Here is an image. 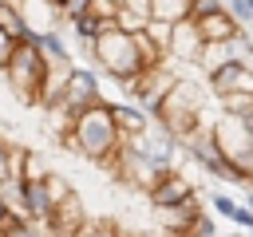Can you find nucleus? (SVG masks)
Segmentation results:
<instances>
[{"mask_svg": "<svg viewBox=\"0 0 253 237\" xmlns=\"http://www.w3.org/2000/svg\"><path fill=\"white\" fill-rule=\"evenodd\" d=\"M59 142H63L67 150L99 162V166L111 162V158L119 154V146H123V134H119V126H115V115H111V103L103 99V103L79 111V115L71 118V130H67Z\"/></svg>", "mask_w": 253, "mask_h": 237, "instance_id": "nucleus-1", "label": "nucleus"}, {"mask_svg": "<svg viewBox=\"0 0 253 237\" xmlns=\"http://www.w3.org/2000/svg\"><path fill=\"white\" fill-rule=\"evenodd\" d=\"M154 122L162 126V130H170L178 142H186V138H194L206 122H202V91L194 87V83H186V79H178L170 91H166V99H162V107L154 111Z\"/></svg>", "mask_w": 253, "mask_h": 237, "instance_id": "nucleus-2", "label": "nucleus"}, {"mask_svg": "<svg viewBox=\"0 0 253 237\" xmlns=\"http://www.w3.org/2000/svg\"><path fill=\"white\" fill-rule=\"evenodd\" d=\"M87 55H91L111 79H119V83H126V79H134V75L146 71V67H142V55H138V40L126 36V32H119V28L107 32V36H99Z\"/></svg>", "mask_w": 253, "mask_h": 237, "instance_id": "nucleus-3", "label": "nucleus"}, {"mask_svg": "<svg viewBox=\"0 0 253 237\" xmlns=\"http://www.w3.org/2000/svg\"><path fill=\"white\" fill-rule=\"evenodd\" d=\"M43 71H47V63H43L40 47H24V43H16V47H12V55H8L4 79H8V87H12L24 103H36L40 83H43Z\"/></svg>", "mask_w": 253, "mask_h": 237, "instance_id": "nucleus-4", "label": "nucleus"}, {"mask_svg": "<svg viewBox=\"0 0 253 237\" xmlns=\"http://www.w3.org/2000/svg\"><path fill=\"white\" fill-rule=\"evenodd\" d=\"M71 190L59 182V178H43V182H20V217H28V221H43L47 225V217H51V209H55V201L59 198H67Z\"/></svg>", "mask_w": 253, "mask_h": 237, "instance_id": "nucleus-5", "label": "nucleus"}, {"mask_svg": "<svg viewBox=\"0 0 253 237\" xmlns=\"http://www.w3.org/2000/svg\"><path fill=\"white\" fill-rule=\"evenodd\" d=\"M95 103H103V95H99V75H95L91 67H71L63 103H59L55 111L67 115V118H75L79 111H87V107H95Z\"/></svg>", "mask_w": 253, "mask_h": 237, "instance_id": "nucleus-6", "label": "nucleus"}, {"mask_svg": "<svg viewBox=\"0 0 253 237\" xmlns=\"http://www.w3.org/2000/svg\"><path fill=\"white\" fill-rule=\"evenodd\" d=\"M150 205L154 209H170V205H178V201H186V198H194V182L186 178V174H178V170H170V174H158L154 182H150Z\"/></svg>", "mask_w": 253, "mask_h": 237, "instance_id": "nucleus-7", "label": "nucleus"}, {"mask_svg": "<svg viewBox=\"0 0 253 237\" xmlns=\"http://www.w3.org/2000/svg\"><path fill=\"white\" fill-rule=\"evenodd\" d=\"M206 79H210V95H213V99H225V95H253V71L241 67L237 59L225 63V67H217V71L206 75Z\"/></svg>", "mask_w": 253, "mask_h": 237, "instance_id": "nucleus-8", "label": "nucleus"}, {"mask_svg": "<svg viewBox=\"0 0 253 237\" xmlns=\"http://www.w3.org/2000/svg\"><path fill=\"white\" fill-rule=\"evenodd\" d=\"M202 36H198V28L186 20V24H174L170 28V43H166V63L170 59H186V63H198V55H202Z\"/></svg>", "mask_w": 253, "mask_h": 237, "instance_id": "nucleus-9", "label": "nucleus"}, {"mask_svg": "<svg viewBox=\"0 0 253 237\" xmlns=\"http://www.w3.org/2000/svg\"><path fill=\"white\" fill-rule=\"evenodd\" d=\"M194 28H198V36H202V43H229L237 32H241V24L225 12V8H217V12H210V16H202V20H190Z\"/></svg>", "mask_w": 253, "mask_h": 237, "instance_id": "nucleus-10", "label": "nucleus"}, {"mask_svg": "<svg viewBox=\"0 0 253 237\" xmlns=\"http://www.w3.org/2000/svg\"><path fill=\"white\" fill-rule=\"evenodd\" d=\"M71 67H75V63H63V67H47V71H43V83H40V95H36V103H40L43 111H55V107L63 103Z\"/></svg>", "mask_w": 253, "mask_h": 237, "instance_id": "nucleus-11", "label": "nucleus"}, {"mask_svg": "<svg viewBox=\"0 0 253 237\" xmlns=\"http://www.w3.org/2000/svg\"><path fill=\"white\" fill-rule=\"evenodd\" d=\"M158 217H162L166 233H190L194 221L202 217V209H198V194L186 198V201H178V205H170V209H158Z\"/></svg>", "mask_w": 253, "mask_h": 237, "instance_id": "nucleus-12", "label": "nucleus"}, {"mask_svg": "<svg viewBox=\"0 0 253 237\" xmlns=\"http://www.w3.org/2000/svg\"><path fill=\"white\" fill-rule=\"evenodd\" d=\"M111 115H115V126H119L123 138H134V134H142L150 126V115L142 107H134V103H111Z\"/></svg>", "mask_w": 253, "mask_h": 237, "instance_id": "nucleus-13", "label": "nucleus"}, {"mask_svg": "<svg viewBox=\"0 0 253 237\" xmlns=\"http://www.w3.org/2000/svg\"><path fill=\"white\" fill-rule=\"evenodd\" d=\"M40 55H43V63L47 67H63V63H71V51H67V40H63V32L59 28H47V32H40Z\"/></svg>", "mask_w": 253, "mask_h": 237, "instance_id": "nucleus-14", "label": "nucleus"}, {"mask_svg": "<svg viewBox=\"0 0 253 237\" xmlns=\"http://www.w3.org/2000/svg\"><path fill=\"white\" fill-rule=\"evenodd\" d=\"M16 8H20V16H24V24L36 28V32H47V28L59 20L55 4H47V0H20Z\"/></svg>", "mask_w": 253, "mask_h": 237, "instance_id": "nucleus-15", "label": "nucleus"}, {"mask_svg": "<svg viewBox=\"0 0 253 237\" xmlns=\"http://www.w3.org/2000/svg\"><path fill=\"white\" fill-rule=\"evenodd\" d=\"M190 4H194V0H150V20L186 24V20H190Z\"/></svg>", "mask_w": 253, "mask_h": 237, "instance_id": "nucleus-16", "label": "nucleus"}, {"mask_svg": "<svg viewBox=\"0 0 253 237\" xmlns=\"http://www.w3.org/2000/svg\"><path fill=\"white\" fill-rule=\"evenodd\" d=\"M0 237H51V233H47V225H43V221H28V217H20V213H12V209H8Z\"/></svg>", "mask_w": 253, "mask_h": 237, "instance_id": "nucleus-17", "label": "nucleus"}, {"mask_svg": "<svg viewBox=\"0 0 253 237\" xmlns=\"http://www.w3.org/2000/svg\"><path fill=\"white\" fill-rule=\"evenodd\" d=\"M198 63L206 67V75H213L217 67L233 63V51H229V43H206V47H202V55H198Z\"/></svg>", "mask_w": 253, "mask_h": 237, "instance_id": "nucleus-18", "label": "nucleus"}, {"mask_svg": "<svg viewBox=\"0 0 253 237\" xmlns=\"http://www.w3.org/2000/svg\"><path fill=\"white\" fill-rule=\"evenodd\" d=\"M71 32H75V40H79V43L91 51V43L99 40V16H91V12H87V16L71 20Z\"/></svg>", "mask_w": 253, "mask_h": 237, "instance_id": "nucleus-19", "label": "nucleus"}, {"mask_svg": "<svg viewBox=\"0 0 253 237\" xmlns=\"http://www.w3.org/2000/svg\"><path fill=\"white\" fill-rule=\"evenodd\" d=\"M229 51H233V59H237L241 67H249V71H253V40L245 36V28L229 40Z\"/></svg>", "mask_w": 253, "mask_h": 237, "instance_id": "nucleus-20", "label": "nucleus"}, {"mask_svg": "<svg viewBox=\"0 0 253 237\" xmlns=\"http://www.w3.org/2000/svg\"><path fill=\"white\" fill-rule=\"evenodd\" d=\"M47 178V166L36 150H24V182H43Z\"/></svg>", "mask_w": 253, "mask_h": 237, "instance_id": "nucleus-21", "label": "nucleus"}, {"mask_svg": "<svg viewBox=\"0 0 253 237\" xmlns=\"http://www.w3.org/2000/svg\"><path fill=\"white\" fill-rule=\"evenodd\" d=\"M71 237H119V229H115V225H107V221H83Z\"/></svg>", "mask_w": 253, "mask_h": 237, "instance_id": "nucleus-22", "label": "nucleus"}, {"mask_svg": "<svg viewBox=\"0 0 253 237\" xmlns=\"http://www.w3.org/2000/svg\"><path fill=\"white\" fill-rule=\"evenodd\" d=\"M210 205H213V209H217V213H221L225 221H233V217H237V205H241V201H233L229 194H210Z\"/></svg>", "mask_w": 253, "mask_h": 237, "instance_id": "nucleus-23", "label": "nucleus"}, {"mask_svg": "<svg viewBox=\"0 0 253 237\" xmlns=\"http://www.w3.org/2000/svg\"><path fill=\"white\" fill-rule=\"evenodd\" d=\"M217 8H225V4H221V0H194V4H190V20H202V16L217 12Z\"/></svg>", "mask_w": 253, "mask_h": 237, "instance_id": "nucleus-24", "label": "nucleus"}, {"mask_svg": "<svg viewBox=\"0 0 253 237\" xmlns=\"http://www.w3.org/2000/svg\"><path fill=\"white\" fill-rule=\"evenodd\" d=\"M225 12H229L237 24H249V20H253V8H249L245 0H229V8H225Z\"/></svg>", "mask_w": 253, "mask_h": 237, "instance_id": "nucleus-25", "label": "nucleus"}, {"mask_svg": "<svg viewBox=\"0 0 253 237\" xmlns=\"http://www.w3.org/2000/svg\"><path fill=\"white\" fill-rule=\"evenodd\" d=\"M123 12H130V16H138L146 24L150 20V0H123Z\"/></svg>", "mask_w": 253, "mask_h": 237, "instance_id": "nucleus-26", "label": "nucleus"}, {"mask_svg": "<svg viewBox=\"0 0 253 237\" xmlns=\"http://www.w3.org/2000/svg\"><path fill=\"white\" fill-rule=\"evenodd\" d=\"M12 47H16V40H12L8 32H0V71L8 67V55H12Z\"/></svg>", "mask_w": 253, "mask_h": 237, "instance_id": "nucleus-27", "label": "nucleus"}, {"mask_svg": "<svg viewBox=\"0 0 253 237\" xmlns=\"http://www.w3.org/2000/svg\"><path fill=\"white\" fill-rule=\"evenodd\" d=\"M4 217H8V205H4V198H0V229H4Z\"/></svg>", "mask_w": 253, "mask_h": 237, "instance_id": "nucleus-28", "label": "nucleus"}, {"mask_svg": "<svg viewBox=\"0 0 253 237\" xmlns=\"http://www.w3.org/2000/svg\"><path fill=\"white\" fill-rule=\"evenodd\" d=\"M162 237H190V233H166V229H162Z\"/></svg>", "mask_w": 253, "mask_h": 237, "instance_id": "nucleus-29", "label": "nucleus"}, {"mask_svg": "<svg viewBox=\"0 0 253 237\" xmlns=\"http://www.w3.org/2000/svg\"><path fill=\"white\" fill-rule=\"evenodd\" d=\"M111 4H115V8H123V0H111Z\"/></svg>", "mask_w": 253, "mask_h": 237, "instance_id": "nucleus-30", "label": "nucleus"}, {"mask_svg": "<svg viewBox=\"0 0 253 237\" xmlns=\"http://www.w3.org/2000/svg\"><path fill=\"white\" fill-rule=\"evenodd\" d=\"M0 4H20V0H0Z\"/></svg>", "mask_w": 253, "mask_h": 237, "instance_id": "nucleus-31", "label": "nucleus"}, {"mask_svg": "<svg viewBox=\"0 0 253 237\" xmlns=\"http://www.w3.org/2000/svg\"><path fill=\"white\" fill-rule=\"evenodd\" d=\"M245 4H249V8H253V0H245Z\"/></svg>", "mask_w": 253, "mask_h": 237, "instance_id": "nucleus-32", "label": "nucleus"}, {"mask_svg": "<svg viewBox=\"0 0 253 237\" xmlns=\"http://www.w3.org/2000/svg\"><path fill=\"white\" fill-rule=\"evenodd\" d=\"M119 237H126V233H119ZM138 237H142V233H138Z\"/></svg>", "mask_w": 253, "mask_h": 237, "instance_id": "nucleus-33", "label": "nucleus"}, {"mask_svg": "<svg viewBox=\"0 0 253 237\" xmlns=\"http://www.w3.org/2000/svg\"><path fill=\"white\" fill-rule=\"evenodd\" d=\"M47 4H59V0H47Z\"/></svg>", "mask_w": 253, "mask_h": 237, "instance_id": "nucleus-34", "label": "nucleus"}]
</instances>
